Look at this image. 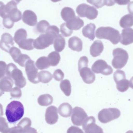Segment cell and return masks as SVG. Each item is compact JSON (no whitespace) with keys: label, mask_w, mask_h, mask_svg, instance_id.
<instances>
[{"label":"cell","mask_w":133,"mask_h":133,"mask_svg":"<svg viewBox=\"0 0 133 133\" xmlns=\"http://www.w3.org/2000/svg\"><path fill=\"white\" fill-rule=\"evenodd\" d=\"M60 30L56 26H50L44 34L40 35L34 40L33 46L37 50H43L53 44L55 38L59 34Z\"/></svg>","instance_id":"1"},{"label":"cell","mask_w":133,"mask_h":133,"mask_svg":"<svg viewBox=\"0 0 133 133\" xmlns=\"http://www.w3.org/2000/svg\"><path fill=\"white\" fill-rule=\"evenodd\" d=\"M24 108L23 105L20 102L12 101L6 108L5 115L9 122L16 123L23 116Z\"/></svg>","instance_id":"2"},{"label":"cell","mask_w":133,"mask_h":133,"mask_svg":"<svg viewBox=\"0 0 133 133\" xmlns=\"http://www.w3.org/2000/svg\"><path fill=\"white\" fill-rule=\"evenodd\" d=\"M96 36L98 39L108 40L113 44L118 43L121 38L119 31L109 26L98 28L96 30Z\"/></svg>","instance_id":"3"},{"label":"cell","mask_w":133,"mask_h":133,"mask_svg":"<svg viewBox=\"0 0 133 133\" xmlns=\"http://www.w3.org/2000/svg\"><path fill=\"white\" fill-rule=\"evenodd\" d=\"M5 74L14 80L15 84L19 88H23L26 84V80L22 72L13 63L8 64L6 66Z\"/></svg>","instance_id":"4"},{"label":"cell","mask_w":133,"mask_h":133,"mask_svg":"<svg viewBox=\"0 0 133 133\" xmlns=\"http://www.w3.org/2000/svg\"><path fill=\"white\" fill-rule=\"evenodd\" d=\"M114 58L112 64L114 68L121 69L126 65L129 58V55L126 51L122 48L115 49L112 52Z\"/></svg>","instance_id":"5"},{"label":"cell","mask_w":133,"mask_h":133,"mask_svg":"<svg viewBox=\"0 0 133 133\" xmlns=\"http://www.w3.org/2000/svg\"><path fill=\"white\" fill-rule=\"evenodd\" d=\"M121 115L118 109L115 108L104 109L100 111L98 115V120L102 123H108L118 118Z\"/></svg>","instance_id":"6"},{"label":"cell","mask_w":133,"mask_h":133,"mask_svg":"<svg viewBox=\"0 0 133 133\" xmlns=\"http://www.w3.org/2000/svg\"><path fill=\"white\" fill-rule=\"evenodd\" d=\"M76 11L80 17H86L90 20L96 18L98 15V11L95 7L86 4L79 5L77 8Z\"/></svg>","instance_id":"7"},{"label":"cell","mask_w":133,"mask_h":133,"mask_svg":"<svg viewBox=\"0 0 133 133\" xmlns=\"http://www.w3.org/2000/svg\"><path fill=\"white\" fill-rule=\"evenodd\" d=\"M91 69L95 73L101 74L105 76L110 75L113 72L112 68L103 60H97L95 62Z\"/></svg>","instance_id":"8"},{"label":"cell","mask_w":133,"mask_h":133,"mask_svg":"<svg viewBox=\"0 0 133 133\" xmlns=\"http://www.w3.org/2000/svg\"><path fill=\"white\" fill-rule=\"evenodd\" d=\"M9 53L15 62L22 67H25L26 62L30 59L28 55L22 54L20 50L16 47L11 48Z\"/></svg>","instance_id":"9"},{"label":"cell","mask_w":133,"mask_h":133,"mask_svg":"<svg viewBox=\"0 0 133 133\" xmlns=\"http://www.w3.org/2000/svg\"><path fill=\"white\" fill-rule=\"evenodd\" d=\"M88 115L82 108L76 107L73 110L71 121L74 125L80 126L88 118Z\"/></svg>","instance_id":"10"},{"label":"cell","mask_w":133,"mask_h":133,"mask_svg":"<svg viewBox=\"0 0 133 133\" xmlns=\"http://www.w3.org/2000/svg\"><path fill=\"white\" fill-rule=\"evenodd\" d=\"M25 67L29 80L34 84L39 83L38 78V69L35 66L34 62L31 59L29 60L26 62Z\"/></svg>","instance_id":"11"},{"label":"cell","mask_w":133,"mask_h":133,"mask_svg":"<svg viewBox=\"0 0 133 133\" xmlns=\"http://www.w3.org/2000/svg\"><path fill=\"white\" fill-rule=\"evenodd\" d=\"M82 126L85 133H104L102 129L95 123L94 116L88 117Z\"/></svg>","instance_id":"12"},{"label":"cell","mask_w":133,"mask_h":133,"mask_svg":"<svg viewBox=\"0 0 133 133\" xmlns=\"http://www.w3.org/2000/svg\"><path fill=\"white\" fill-rule=\"evenodd\" d=\"M45 120L50 125L55 124L58 119L57 109L55 106H50L47 108L45 113Z\"/></svg>","instance_id":"13"},{"label":"cell","mask_w":133,"mask_h":133,"mask_svg":"<svg viewBox=\"0 0 133 133\" xmlns=\"http://www.w3.org/2000/svg\"><path fill=\"white\" fill-rule=\"evenodd\" d=\"M14 45L13 38L11 35L8 33L3 34L0 41V48L4 51L9 53V50Z\"/></svg>","instance_id":"14"},{"label":"cell","mask_w":133,"mask_h":133,"mask_svg":"<svg viewBox=\"0 0 133 133\" xmlns=\"http://www.w3.org/2000/svg\"><path fill=\"white\" fill-rule=\"evenodd\" d=\"M79 71L80 75L84 83L90 84L94 82L95 79V74L88 66L81 68Z\"/></svg>","instance_id":"15"},{"label":"cell","mask_w":133,"mask_h":133,"mask_svg":"<svg viewBox=\"0 0 133 133\" xmlns=\"http://www.w3.org/2000/svg\"><path fill=\"white\" fill-rule=\"evenodd\" d=\"M22 20L26 25L30 26H34L37 22V16L33 11L26 10L23 12Z\"/></svg>","instance_id":"16"},{"label":"cell","mask_w":133,"mask_h":133,"mask_svg":"<svg viewBox=\"0 0 133 133\" xmlns=\"http://www.w3.org/2000/svg\"><path fill=\"white\" fill-rule=\"evenodd\" d=\"M120 36V43L123 45H129L133 43V29L132 28L123 30Z\"/></svg>","instance_id":"17"},{"label":"cell","mask_w":133,"mask_h":133,"mask_svg":"<svg viewBox=\"0 0 133 133\" xmlns=\"http://www.w3.org/2000/svg\"><path fill=\"white\" fill-rule=\"evenodd\" d=\"M104 49V46L101 41L96 40L94 42L90 48L91 55L96 57L101 55Z\"/></svg>","instance_id":"18"},{"label":"cell","mask_w":133,"mask_h":133,"mask_svg":"<svg viewBox=\"0 0 133 133\" xmlns=\"http://www.w3.org/2000/svg\"><path fill=\"white\" fill-rule=\"evenodd\" d=\"M69 47L72 50L80 52L83 49V42L77 37L74 36L70 38L68 41Z\"/></svg>","instance_id":"19"},{"label":"cell","mask_w":133,"mask_h":133,"mask_svg":"<svg viewBox=\"0 0 133 133\" xmlns=\"http://www.w3.org/2000/svg\"><path fill=\"white\" fill-rule=\"evenodd\" d=\"M66 26L71 30H79L84 25L83 21L78 16H76L74 18L66 23Z\"/></svg>","instance_id":"20"},{"label":"cell","mask_w":133,"mask_h":133,"mask_svg":"<svg viewBox=\"0 0 133 133\" xmlns=\"http://www.w3.org/2000/svg\"><path fill=\"white\" fill-rule=\"evenodd\" d=\"M95 25L94 23H90L83 28L82 33L84 36L93 41L95 38Z\"/></svg>","instance_id":"21"},{"label":"cell","mask_w":133,"mask_h":133,"mask_svg":"<svg viewBox=\"0 0 133 133\" xmlns=\"http://www.w3.org/2000/svg\"><path fill=\"white\" fill-rule=\"evenodd\" d=\"M13 85V81L10 77H4L0 80V88L4 92L11 91Z\"/></svg>","instance_id":"22"},{"label":"cell","mask_w":133,"mask_h":133,"mask_svg":"<svg viewBox=\"0 0 133 133\" xmlns=\"http://www.w3.org/2000/svg\"><path fill=\"white\" fill-rule=\"evenodd\" d=\"M58 112L60 115L64 118H68L71 115L72 112V108L68 103L61 104L58 108Z\"/></svg>","instance_id":"23"},{"label":"cell","mask_w":133,"mask_h":133,"mask_svg":"<svg viewBox=\"0 0 133 133\" xmlns=\"http://www.w3.org/2000/svg\"><path fill=\"white\" fill-rule=\"evenodd\" d=\"M54 47L57 52L62 51L65 46V41L61 34H58L54 41Z\"/></svg>","instance_id":"24"},{"label":"cell","mask_w":133,"mask_h":133,"mask_svg":"<svg viewBox=\"0 0 133 133\" xmlns=\"http://www.w3.org/2000/svg\"><path fill=\"white\" fill-rule=\"evenodd\" d=\"M61 15L63 20L66 22L76 16L74 10L70 7L63 8L61 12Z\"/></svg>","instance_id":"25"},{"label":"cell","mask_w":133,"mask_h":133,"mask_svg":"<svg viewBox=\"0 0 133 133\" xmlns=\"http://www.w3.org/2000/svg\"><path fill=\"white\" fill-rule=\"evenodd\" d=\"M120 26L123 28H127L133 26V15L128 14L123 16L119 22Z\"/></svg>","instance_id":"26"},{"label":"cell","mask_w":133,"mask_h":133,"mask_svg":"<svg viewBox=\"0 0 133 133\" xmlns=\"http://www.w3.org/2000/svg\"><path fill=\"white\" fill-rule=\"evenodd\" d=\"M37 101L39 105L42 106H47L52 104L53 98L49 94L42 95L39 97Z\"/></svg>","instance_id":"27"},{"label":"cell","mask_w":133,"mask_h":133,"mask_svg":"<svg viewBox=\"0 0 133 133\" xmlns=\"http://www.w3.org/2000/svg\"><path fill=\"white\" fill-rule=\"evenodd\" d=\"M36 65L39 70L48 69L51 66L48 57H41L37 59L36 62Z\"/></svg>","instance_id":"28"},{"label":"cell","mask_w":133,"mask_h":133,"mask_svg":"<svg viewBox=\"0 0 133 133\" xmlns=\"http://www.w3.org/2000/svg\"><path fill=\"white\" fill-rule=\"evenodd\" d=\"M38 78L39 82L43 83H49L53 78L51 74L48 71H42L38 73Z\"/></svg>","instance_id":"29"},{"label":"cell","mask_w":133,"mask_h":133,"mask_svg":"<svg viewBox=\"0 0 133 133\" xmlns=\"http://www.w3.org/2000/svg\"><path fill=\"white\" fill-rule=\"evenodd\" d=\"M27 36V32L23 29H19L15 33L14 40L17 44L22 41L26 39Z\"/></svg>","instance_id":"30"},{"label":"cell","mask_w":133,"mask_h":133,"mask_svg":"<svg viewBox=\"0 0 133 133\" xmlns=\"http://www.w3.org/2000/svg\"><path fill=\"white\" fill-rule=\"evenodd\" d=\"M34 40L32 39H27L23 40L18 44L20 48L26 50H32L34 49L33 43Z\"/></svg>","instance_id":"31"},{"label":"cell","mask_w":133,"mask_h":133,"mask_svg":"<svg viewBox=\"0 0 133 133\" xmlns=\"http://www.w3.org/2000/svg\"><path fill=\"white\" fill-rule=\"evenodd\" d=\"M48 60L51 66H57L61 61V56L57 51H53L48 55Z\"/></svg>","instance_id":"32"},{"label":"cell","mask_w":133,"mask_h":133,"mask_svg":"<svg viewBox=\"0 0 133 133\" xmlns=\"http://www.w3.org/2000/svg\"><path fill=\"white\" fill-rule=\"evenodd\" d=\"M61 90L66 96H69L71 93V85L70 82L68 79L64 80L60 83Z\"/></svg>","instance_id":"33"},{"label":"cell","mask_w":133,"mask_h":133,"mask_svg":"<svg viewBox=\"0 0 133 133\" xmlns=\"http://www.w3.org/2000/svg\"><path fill=\"white\" fill-rule=\"evenodd\" d=\"M50 26V24L48 22L45 20H42L37 23L36 30L39 33H45Z\"/></svg>","instance_id":"34"},{"label":"cell","mask_w":133,"mask_h":133,"mask_svg":"<svg viewBox=\"0 0 133 133\" xmlns=\"http://www.w3.org/2000/svg\"><path fill=\"white\" fill-rule=\"evenodd\" d=\"M116 87L119 91L123 92L128 90L130 86L129 81L126 79H123L116 83Z\"/></svg>","instance_id":"35"},{"label":"cell","mask_w":133,"mask_h":133,"mask_svg":"<svg viewBox=\"0 0 133 133\" xmlns=\"http://www.w3.org/2000/svg\"><path fill=\"white\" fill-rule=\"evenodd\" d=\"M9 129L5 118L0 117V132L2 133H9Z\"/></svg>","instance_id":"36"},{"label":"cell","mask_w":133,"mask_h":133,"mask_svg":"<svg viewBox=\"0 0 133 133\" xmlns=\"http://www.w3.org/2000/svg\"><path fill=\"white\" fill-rule=\"evenodd\" d=\"M114 80L116 83L122 79H126V75L125 72L120 70H116L113 75Z\"/></svg>","instance_id":"37"},{"label":"cell","mask_w":133,"mask_h":133,"mask_svg":"<svg viewBox=\"0 0 133 133\" xmlns=\"http://www.w3.org/2000/svg\"><path fill=\"white\" fill-rule=\"evenodd\" d=\"M61 32L64 36H70L73 33V30L69 29L66 26V23H63L61 25Z\"/></svg>","instance_id":"38"},{"label":"cell","mask_w":133,"mask_h":133,"mask_svg":"<svg viewBox=\"0 0 133 133\" xmlns=\"http://www.w3.org/2000/svg\"><path fill=\"white\" fill-rule=\"evenodd\" d=\"M11 97L14 98H20L22 97V92L21 89L18 87H15L10 91Z\"/></svg>","instance_id":"39"},{"label":"cell","mask_w":133,"mask_h":133,"mask_svg":"<svg viewBox=\"0 0 133 133\" xmlns=\"http://www.w3.org/2000/svg\"><path fill=\"white\" fill-rule=\"evenodd\" d=\"M32 125V122L30 119L28 118H25L22 119L18 124V126L20 127L23 129L27 127H30Z\"/></svg>","instance_id":"40"},{"label":"cell","mask_w":133,"mask_h":133,"mask_svg":"<svg viewBox=\"0 0 133 133\" xmlns=\"http://www.w3.org/2000/svg\"><path fill=\"white\" fill-rule=\"evenodd\" d=\"M88 59L86 56L81 57L78 62V70L83 67L88 66Z\"/></svg>","instance_id":"41"},{"label":"cell","mask_w":133,"mask_h":133,"mask_svg":"<svg viewBox=\"0 0 133 133\" xmlns=\"http://www.w3.org/2000/svg\"><path fill=\"white\" fill-rule=\"evenodd\" d=\"M54 78L57 81H61L63 80L64 77V74L61 70L58 69L56 70L54 73Z\"/></svg>","instance_id":"42"},{"label":"cell","mask_w":133,"mask_h":133,"mask_svg":"<svg viewBox=\"0 0 133 133\" xmlns=\"http://www.w3.org/2000/svg\"><path fill=\"white\" fill-rule=\"evenodd\" d=\"M88 3L95 6L97 8H102L104 6L103 0H87Z\"/></svg>","instance_id":"43"},{"label":"cell","mask_w":133,"mask_h":133,"mask_svg":"<svg viewBox=\"0 0 133 133\" xmlns=\"http://www.w3.org/2000/svg\"><path fill=\"white\" fill-rule=\"evenodd\" d=\"M14 23L15 22L9 18L3 19L2 22L4 26L8 29H11L14 26Z\"/></svg>","instance_id":"44"},{"label":"cell","mask_w":133,"mask_h":133,"mask_svg":"<svg viewBox=\"0 0 133 133\" xmlns=\"http://www.w3.org/2000/svg\"><path fill=\"white\" fill-rule=\"evenodd\" d=\"M6 63L4 61H0V79L4 77L6 72Z\"/></svg>","instance_id":"45"},{"label":"cell","mask_w":133,"mask_h":133,"mask_svg":"<svg viewBox=\"0 0 133 133\" xmlns=\"http://www.w3.org/2000/svg\"><path fill=\"white\" fill-rule=\"evenodd\" d=\"M67 133H84L83 130L78 127L71 126L67 130Z\"/></svg>","instance_id":"46"},{"label":"cell","mask_w":133,"mask_h":133,"mask_svg":"<svg viewBox=\"0 0 133 133\" xmlns=\"http://www.w3.org/2000/svg\"><path fill=\"white\" fill-rule=\"evenodd\" d=\"M22 133H37L36 129L32 127H29L23 129Z\"/></svg>","instance_id":"47"},{"label":"cell","mask_w":133,"mask_h":133,"mask_svg":"<svg viewBox=\"0 0 133 133\" xmlns=\"http://www.w3.org/2000/svg\"><path fill=\"white\" fill-rule=\"evenodd\" d=\"M115 2L120 5H125L129 3L130 0H114Z\"/></svg>","instance_id":"48"},{"label":"cell","mask_w":133,"mask_h":133,"mask_svg":"<svg viewBox=\"0 0 133 133\" xmlns=\"http://www.w3.org/2000/svg\"><path fill=\"white\" fill-rule=\"evenodd\" d=\"M103 2L104 5L108 6H111L115 4L114 0H103Z\"/></svg>","instance_id":"49"},{"label":"cell","mask_w":133,"mask_h":133,"mask_svg":"<svg viewBox=\"0 0 133 133\" xmlns=\"http://www.w3.org/2000/svg\"><path fill=\"white\" fill-rule=\"evenodd\" d=\"M128 11L130 14L133 15V1L129 3L128 6Z\"/></svg>","instance_id":"50"},{"label":"cell","mask_w":133,"mask_h":133,"mask_svg":"<svg viewBox=\"0 0 133 133\" xmlns=\"http://www.w3.org/2000/svg\"><path fill=\"white\" fill-rule=\"evenodd\" d=\"M4 115L3 112V106L0 104V116H2Z\"/></svg>","instance_id":"51"},{"label":"cell","mask_w":133,"mask_h":133,"mask_svg":"<svg viewBox=\"0 0 133 133\" xmlns=\"http://www.w3.org/2000/svg\"><path fill=\"white\" fill-rule=\"evenodd\" d=\"M130 86L131 88L133 89V77L130 79V81L129 82Z\"/></svg>","instance_id":"52"},{"label":"cell","mask_w":133,"mask_h":133,"mask_svg":"<svg viewBox=\"0 0 133 133\" xmlns=\"http://www.w3.org/2000/svg\"><path fill=\"white\" fill-rule=\"evenodd\" d=\"M13 1L15 2L16 3V4H18V3H19L21 1H22V0H12Z\"/></svg>","instance_id":"53"},{"label":"cell","mask_w":133,"mask_h":133,"mask_svg":"<svg viewBox=\"0 0 133 133\" xmlns=\"http://www.w3.org/2000/svg\"><path fill=\"white\" fill-rule=\"evenodd\" d=\"M4 91H2V90H1V88H0V97H1V96L2 95V94H4Z\"/></svg>","instance_id":"54"},{"label":"cell","mask_w":133,"mask_h":133,"mask_svg":"<svg viewBox=\"0 0 133 133\" xmlns=\"http://www.w3.org/2000/svg\"><path fill=\"white\" fill-rule=\"evenodd\" d=\"M51 1L53 2H58L60 1H61L62 0H51Z\"/></svg>","instance_id":"55"},{"label":"cell","mask_w":133,"mask_h":133,"mask_svg":"<svg viewBox=\"0 0 133 133\" xmlns=\"http://www.w3.org/2000/svg\"><path fill=\"white\" fill-rule=\"evenodd\" d=\"M4 4V3H3L2 2L0 1V7H1L2 5H3Z\"/></svg>","instance_id":"56"},{"label":"cell","mask_w":133,"mask_h":133,"mask_svg":"<svg viewBox=\"0 0 133 133\" xmlns=\"http://www.w3.org/2000/svg\"><path fill=\"white\" fill-rule=\"evenodd\" d=\"M126 133H133V131L129 130V131H128V132H127Z\"/></svg>","instance_id":"57"}]
</instances>
